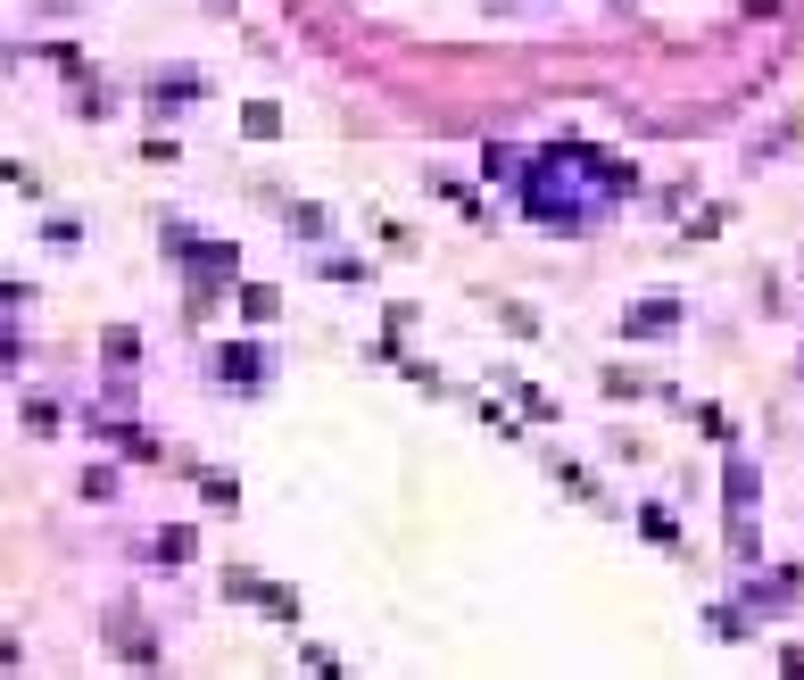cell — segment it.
<instances>
[{
    "label": "cell",
    "mask_w": 804,
    "mask_h": 680,
    "mask_svg": "<svg viewBox=\"0 0 804 680\" xmlns=\"http://www.w3.org/2000/svg\"><path fill=\"white\" fill-rule=\"evenodd\" d=\"M605 9H631V0H605Z\"/></svg>",
    "instance_id": "obj_24"
},
{
    "label": "cell",
    "mask_w": 804,
    "mask_h": 680,
    "mask_svg": "<svg viewBox=\"0 0 804 680\" xmlns=\"http://www.w3.org/2000/svg\"><path fill=\"white\" fill-rule=\"evenodd\" d=\"M274 374H282V349L265 332H233V340L207 349V382H216L225 398H265V390H274Z\"/></svg>",
    "instance_id": "obj_1"
},
{
    "label": "cell",
    "mask_w": 804,
    "mask_h": 680,
    "mask_svg": "<svg viewBox=\"0 0 804 680\" xmlns=\"http://www.w3.org/2000/svg\"><path fill=\"white\" fill-rule=\"evenodd\" d=\"M265 208H274V216H282V225L299 233V241H324V233H332V216H324V208H316V200H282V191H274V200H265Z\"/></svg>",
    "instance_id": "obj_9"
},
{
    "label": "cell",
    "mask_w": 804,
    "mask_h": 680,
    "mask_svg": "<svg viewBox=\"0 0 804 680\" xmlns=\"http://www.w3.org/2000/svg\"><path fill=\"white\" fill-rule=\"evenodd\" d=\"M83 498H92V507H109L116 498V465H83V481H76Z\"/></svg>",
    "instance_id": "obj_18"
},
{
    "label": "cell",
    "mask_w": 804,
    "mask_h": 680,
    "mask_svg": "<svg viewBox=\"0 0 804 680\" xmlns=\"http://www.w3.org/2000/svg\"><path fill=\"white\" fill-rule=\"evenodd\" d=\"M109 647H116V664H125V672H158V631H150V623L133 631V614H109Z\"/></svg>",
    "instance_id": "obj_6"
},
{
    "label": "cell",
    "mask_w": 804,
    "mask_h": 680,
    "mask_svg": "<svg viewBox=\"0 0 804 680\" xmlns=\"http://www.w3.org/2000/svg\"><path fill=\"white\" fill-rule=\"evenodd\" d=\"M18 423H25L34 440H58V432H67V407H58L50 390H25V398H18Z\"/></svg>",
    "instance_id": "obj_7"
},
{
    "label": "cell",
    "mask_w": 804,
    "mask_h": 680,
    "mask_svg": "<svg viewBox=\"0 0 804 680\" xmlns=\"http://www.w3.org/2000/svg\"><path fill=\"white\" fill-rule=\"evenodd\" d=\"M233 274H241V241H200L183 258V283H191V316H207V299L216 291H233Z\"/></svg>",
    "instance_id": "obj_2"
},
{
    "label": "cell",
    "mask_w": 804,
    "mask_h": 680,
    "mask_svg": "<svg viewBox=\"0 0 804 680\" xmlns=\"http://www.w3.org/2000/svg\"><path fill=\"white\" fill-rule=\"evenodd\" d=\"M258 614H265V623H299V589H291V581H265Z\"/></svg>",
    "instance_id": "obj_14"
},
{
    "label": "cell",
    "mask_w": 804,
    "mask_h": 680,
    "mask_svg": "<svg viewBox=\"0 0 804 680\" xmlns=\"http://www.w3.org/2000/svg\"><path fill=\"white\" fill-rule=\"evenodd\" d=\"M638 540H647V548H680V523L664 507H638Z\"/></svg>",
    "instance_id": "obj_15"
},
{
    "label": "cell",
    "mask_w": 804,
    "mask_h": 680,
    "mask_svg": "<svg viewBox=\"0 0 804 680\" xmlns=\"http://www.w3.org/2000/svg\"><path fill=\"white\" fill-rule=\"evenodd\" d=\"M216 83H207V67H158V76H141V100L150 109H191V100H207Z\"/></svg>",
    "instance_id": "obj_3"
},
{
    "label": "cell",
    "mask_w": 804,
    "mask_h": 680,
    "mask_svg": "<svg viewBox=\"0 0 804 680\" xmlns=\"http://www.w3.org/2000/svg\"><path fill=\"white\" fill-rule=\"evenodd\" d=\"M307 274H316V283H374V265L356 258V249H316Z\"/></svg>",
    "instance_id": "obj_8"
},
{
    "label": "cell",
    "mask_w": 804,
    "mask_h": 680,
    "mask_svg": "<svg viewBox=\"0 0 804 680\" xmlns=\"http://www.w3.org/2000/svg\"><path fill=\"white\" fill-rule=\"evenodd\" d=\"M42 249H83V216H42Z\"/></svg>",
    "instance_id": "obj_16"
},
{
    "label": "cell",
    "mask_w": 804,
    "mask_h": 680,
    "mask_svg": "<svg viewBox=\"0 0 804 680\" xmlns=\"http://www.w3.org/2000/svg\"><path fill=\"white\" fill-rule=\"evenodd\" d=\"M141 556H150V565H191V556H200V531L191 523H158V540Z\"/></svg>",
    "instance_id": "obj_10"
},
{
    "label": "cell",
    "mask_w": 804,
    "mask_h": 680,
    "mask_svg": "<svg viewBox=\"0 0 804 680\" xmlns=\"http://www.w3.org/2000/svg\"><path fill=\"white\" fill-rule=\"evenodd\" d=\"M233 307H241V324H274L282 316V283H241Z\"/></svg>",
    "instance_id": "obj_11"
},
{
    "label": "cell",
    "mask_w": 804,
    "mask_h": 680,
    "mask_svg": "<svg viewBox=\"0 0 804 680\" xmlns=\"http://www.w3.org/2000/svg\"><path fill=\"white\" fill-rule=\"evenodd\" d=\"M680 316H689L680 299L647 291V299H631V307H622V332H631V340H672V332H680Z\"/></svg>",
    "instance_id": "obj_5"
},
{
    "label": "cell",
    "mask_w": 804,
    "mask_h": 680,
    "mask_svg": "<svg viewBox=\"0 0 804 680\" xmlns=\"http://www.w3.org/2000/svg\"><path fill=\"white\" fill-rule=\"evenodd\" d=\"M141 158H158V167H174V158H183V141H174V133H141Z\"/></svg>",
    "instance_id": "obj_21"
},
{
    "label": "cell",
    "mask_w": 804,
    "mask_h": 680,
    "mask_svg": "<svg viewBox=\"0 0 804 680\" xmlns=\"http://www.w3.org/2000/svg\"><path fill=\"white\" fill-rule=\"evenodd\" d=\"M514 398H523V416H531V423H556V398H547L540 382H523V390H514Z\"/></svg>",
    "instance_id": "obj_20"
},
{
    "label": "cell",
    "mask_w": 804,
    "mask_h": 680,
    "mask_svg": "<svg viewBox=\"0 0 804 680\" xmlns=\"http://www.w3.org/2000/svg\"><path fill=\"white\" fill-rule=\"evenodd\" d=\"M299 672H324V680H332L340 656H332V647H299Z\"/></svg>",
    "instance_id": "obj_22"
},
{
    "label": "cell",
    "mask_w": 804,
    "mask_h": 680,
    "mask_svg": "<svg viewBox=\"0 0 804 680\" xmlns=\"http://www.w3.org/2000/svg\"><path fill=\"white\" fill-rule=\"evenodd\" d=\"M241 133H249V141H274V133H282V109H274V100H241Z\"/></svg>",
    "instance_id": "obj_13"
},
{
    "label": "cell",
    "mask_w": 804,
    "mask_h": 680,
    "mask_svg": "<svg viewBox=\"0 0 804 680\" xmlns=\"http://www.w3.org/2000/svg\"><path fill=\"white\" fill-rule=\"evenodd\" d=\"M200 498H207L216 514H241V481H233L225 465H200Z\"/></svg>",
    "instance_id": "obj_12"
},
{
    "label": "cell",
    "mask_w": 804,
    "mask_h": 680,
    "mask_svg": "<svg viewBox=\"0 0 804 680\" xmlns=\"http://www.w3.org/2000/svg\"><path fill=\"white\" fill-rule=\"evenodd\" d=\"M141 365H150V340L133 332V324H109L100 332V382H133Z\"/></svg>",
    "instance_id": "obj_4"
},
{
    "label": "cell",
    "mask_w": 804,
    "mask_h": 680,
    "mask_svg": "<svg viewBox=\"0 0 804 680\" xmlns=\"http://www.w3.org/2000/svg\"><path fill=\"white\" fill-rule=\"evenodd\" d=\"M216 581H225V598H241V605H258V598H265V581H258L249 565H225Z\"/></svg>",
    "instance_id": "obj_17"
},
{
    "label": "cell",
    "mask_w": 804,
    "mask_h": 680,
    "mask_svg": "<svg viewBox=\"0 0 804 680\" xmlns=\"http://www.w3.org/2000/svg\"><path fill=\"white\" fill-rule=\"evenodd\" d=\"M207 9H216V18H233V9H241V0H207Z\"/></svg>",
    "instance_id": "obj_23"
},
{
    "label": "cell",
    "mask_w": 804,
    "mask_h": 680,
    "mask_svg": "<svg viewBox=\"0 0 804 680\" xmlns=\"http://www.w3.org/2000/svg\"><path fill=\"white\" fill-rule=\"evenodd\" d=\"M489 307H498V324H506L514 340H531V332H540V316H531V307H514V299H489Z\"/></svg>",
    "instance_id": "obj_19"
}]
</instances>
